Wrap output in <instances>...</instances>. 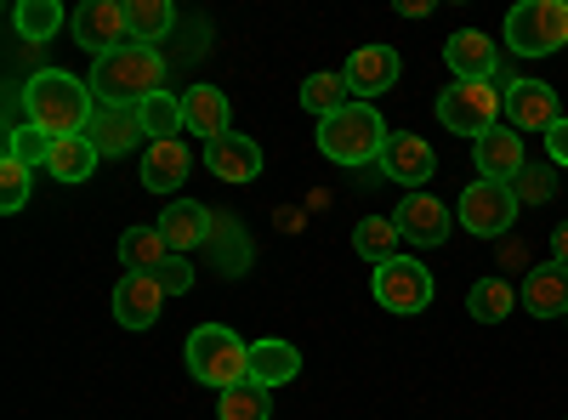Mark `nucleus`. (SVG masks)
Wrapping results in <instances>:
<instances>
[{
    "label": "nucleus",
    "instance_id": "nucleus-4",
    "mask_svg": "<svg viewBox=\"0 0 568 420\" xmlns=\"http://www.w3.org/2000/svg\"><path fill=\"white\" fill-rule=\"evenodd\" d=\"M387 136H393V131H387V120L375 114L369 103H347L342 114L318 120V154L358 171V165H369V160H382Z\"/></svg>",
    "mask_w": 568,
    "mask_h": 420
},
{
    "label": "nucleus",
    "instance_id": "nucleus-31",
    "mask_svg": "<svg viewBox=\"0 0 568 420\" xmlns=\"http://www.w3.org/2000/svg\"><path fill=\"white\" fill-rule=\"evenodd\" d=\"M511 307H517V290L506 285V278H478L471 296H466V313L478 318V324H500Z\"/></svg>",
    "mask_w": 568,
    "mask_h": 420
},
{
    "label": "nucleus",
    "instance_id": "nucleus-38",
    "mask_svg": "<svg viewBox=\"0 0 568 420\" xmlns=\"http://www.w3.org/2000/svg\"><path fill=\"white\" fill-rule=\"evenodd\" d=\"M551 262H562V267H568V222H562V227H551Z\"/></svg>",
    "mask_w": 568,
    "mask_h": 420
},
{
    "label": "nucleus",
    "instance_id": "nucleus-1",
    "mask_svg": "<svg viewBox=\"0 0 568 420\" xmlns=\"http://www.w3.org/2000/svg\"><path fill=\"white\" fill-rule=\"evenodd\" d=\"M23 109H29V125H40L52 143H63V136H85L91 114H98V98H91V85H80L74 74L40 69L23 85Z\"/></svg>",
    "mask_w": 568,
    "mask_h": 420
},
{
    "label": "nucleus",
    "instance_id": "nucleus-21",
    "mask_svg": "<svg viewBox=\"0 0 568 420\" xmlns=\"http://www.w3.org/2000/svg\"><path fill=\"white\" fill-rule=\"evenodd\" d=\"M296 376H302V352L291 341H278V336L251 341V381H262L273 392V387H291Z\"/></svg>",
    "mask_w": 568,
    "mask_h": 420
},
{
    "label": "nucleus",
    "instance_id": "nucleus-28",
    "mask_svg": "<svg viewBox=\"0 0 568 420\" xmlns=\"http://www.w3.org/2000/svg\"><path fill=\"white\" fill-rule=\"evenodd\" d=\"M222 403H216V414L222 420H273V392L262 387V381H240V387H227V392H216Z\"/></svg>",
    "mask_w": 568,
    "mask_h": 420
},
{
    "label": "nucleus",
    "instance_id": "nucleus-13",
    "mask_svg": "<svg viewBox=\"0 0 568 420\" xmlns=\"http://www.w3.org/2000/svg\"><path fill=\"white\" fill-rule=\"evenodd\" d=\"M506 120H511V131H551L562 114H557V91L546 85V80H511L506 85Z\"/></svg>",
    "mask_w": 568,
    "mask_h": 420
},
{
    "label": "nucleus",
    "instance_id": "nucleus-9",
    "mask_svg": "<svg viewBox=\"0 0 568 420\" xmlns=\"http://www.w3.org/2000/svg\"><path fill=\"white\" fill-rule=\"evenodd\" d=\"M375 301H382L387 313H420L426 301H433V273H426L420 262H409V256L375 267Z\"/></svg>",
    "mask_w": 568,
    "mask_h": 420
},
{
    "label": "nucleus",
    "instance_id": "nucleus-25",
    "mask_svg": "<svg viewBox=\"0 0 568 420\" xmlns=\"http://www.w3.org/2000/svg\"><path fill=\"white\" fill-rule=\"evenodd\" d=\"M398 245H404V233H398L393 216H364V222L353 227V250H358L364 262H375V267L398 262Z\"/></svg>",
    "mask_w": 568,
    "mask_h": 420
},
{
    "label": "nucleus",
    "instance_id": "nucleus-29",
    "mask_svg": "<svg viewBox=\"0 0 568 420\" xmlns=\"http://www.w3.org/2000/svg\"><path fill=\"white\" fill-rule=\"evenodd\" d=\"M98 148H91V136H63V143L52 148V165H45V171H52L58 182H91V171H98Z\"/></svg>",
    "mask_w": 568,
    "mask_h": 420
},
{
    "label": "nucleus",
    "instance_id": "nucleus-12",
    "mask_svg": "<svg viewBox=\"0 0 568 420\" xmlns=\"http://www.w3.org/2000/svg\"><path fill=\"white\" fill-rule=\"evenodd\" d=\"M398 233H404V245H420V250H438L444 239H449V211H444V199H433V194H404L398 199Z\"/></svg>",
    "mask_w": 568,
    "mask_h": 420
},
{
    "label": "nucleus",
    "instance_id": "nucleus-32",
    "mask_svg": "<svg viewBox=\"0 0 568 420\" xmlns=\"http://www.w3.org/2000/svg\"><path fill=\"white\" fill-rule=\"evenodd\" d=\"M12 23H18V34L23 40H34V45H45V40H52L69 18H63V7H58V0H23V7L12 12Z\"/></svg>",
    "mask_w": 568,
    "mask_h": 420
},
{
    "label": "nucleus",
    "instance_id": "nucleus-39",
    "mask_svg": "<svg viewBox=\"0 0 568 420\" xmlns=\"http://www.w3.org/2000/svg\"><path fill=\"white\" fill-rule=\"evenodd\" d=\"M398 12L404 18H426V12H433V0H398Z\"/></svg>",
    "mask_w": 568,
    "mask_h": 420
},
{
    "label": "nucleus",
    "instance_id": "nucleus-19",
    "mask_svg": "<svg viewBox=\"0 0 568 420\" xmlns=\"http://www.w3.org/2000/svg\"><path fill=\"white\" fill-rule=\"evenodd\" d=\"M205 165L216 171V182H256L262 176V148L251 143V136H216V143H205Z\"/></svg>",
    "mask_w": 568,
    "mask_h": 420
},
{
    "label": "nucleus",
    "instance_id": "nucleus-6",
    "mask_svg": "<svg viewBox=\"0 0 568 420\" xmlns=\"http://www.w3.org/2000/svg\"><path fill=\"white\" fill-rule=\"evenodd\" d=\"M506 114V98L495 85H466V80H455L444 98H438V120H444V131H455V136H489L495 131V120Z\"/></svg>",
    "mask_w": 568,
    "mask_h": 420
},
{
    "label": "nucleus",
    "instance_id": "nucleus-17",
    "mask_svg": "<svg viewBox=\"0 0 568 420\" xmlns=\"http://www.w3.org/2000/svg\"><path fill=\"white\" fill-rule=\"evenodd\" d=\"M471 160H478V176L484 182H517V171H524L529 160H524V136H517L511 125H495L489 136H478V143H471Z\"/></svg>",
    "mask_w": 568,
    "mask_h": 420
},
{
    "label": "nucleus",
    "instance_id": "nucleus-27",
    "mask_svg": "<svg viewBox=\"0 0 568 420\" xmlns=\"http://www.w3.org/2000/svg\"><path fill=\"white\" fill-rule=\"evenodd\" d=\"M125 23L136 45H160L176 29V12H171V0H125Z\"/></svg>",
    "mask_w": 568,
    "mask_h": 420
},
{
    "label": "nucleus",
    "instance_id": "nucleus-24",
    "mask_svg": "<svg viewBox=\"0 0 568 420\" xmlns=\"http://www.w3.org/2000/svg\"><path fill=\"white\" fill-rule=\"evenodd\" d=\"M176 250L165 245V233L149 222V227H125V239H120V262L125 273H160Z\"/></svg>",
    "mask_w": 568,
    "mask_h": 420
},
{
    "label": "nucleus",
    "instance_id": "nucleus-23",
    "mask_svg": "<svg viewBox=\"0 0 568 420\" xmlns=\"http://www.w3.org/2000/svg\"><path fill=\"white\" fill-rule=\"evenodd\" d=\"M187 165H194V154L182 148V136H176V143H149V154H142V188L176 194L187 182Z\"/></svg>",
    "mask_w": 568,
    "mask_h": 420
},
{
    "label": "nucleus",
    "instance_id": "nucleus-20",
    "mask_svg": "<svg viewBox=\"0 0 568 420\" xmlns=\"http://www.w3.org/2000/svg\"><path fill=\"white\" fill-rule=\"evenodd\" d=\"M182 114H187V131H200L205 143H216V136L233 131L227 91H216V85H187V91H182Z\"/></svg>",
    "mask_w": 568,
    "mask_h": 420
},
{
    "label": "nucleus",
    "instance_id": "nucleus-22",
    "mask_svg": "<svg viewBox=\"0 0 568 420\" xmlns=\"http://www.w3.org/2000/svg\"><path fill=\"white\" fill-rule=\"evenodd\" d=\"M517 301H524L535 318H557L568 313V267L562 262H546L524 278V290H517Z\"/></svg>",
    "mask_w": 568,
    "mask_h": 420
},
{
    "label": "nucleus",
    "instance_id": "nucleus-3",
    "mask_svg": "<svg viewBox=\"0 0 568 420\" xmlns=\"http://www.w3.org/2000/svg\"><path fill=\"white\" fill-rule=\"evenodd\" d=\"M182 358H187V376H194L200 387H211V392H227V387L251 381V341H240L227 324H200V330L187 336Z\"/></svg>",
    "mask_w": 568,
    "mask_h": 420
},
{
    "label": "nucleus",
    "instance_id": "nucleus-37",
    "mask_svg": "<svg viewBox=\"0 0 568 420\" xmlns=\"http://www.w3.org/2000/svg\"><path fill=\"white\" fill-rule=\"evenodd\" d=\"M546 154H551V165H568V120H557L546 131Z\"/></svg>",
    "mask_w": 568,
    "mask_h": 420
},
{
    "label": "nucleus",
    "instance_id": "nucleus-36",
    "mask_svg": "<svg viewBox=\"0 0 568 420\" xmlns=\"http://www.w3.org/2000/svg\"><path fill=\"white\" fill-rule=\"evenodd\" d=\"M154 278L165 285V296H187V290H194V267H187L182 256H171V262H165V267H160Z\"/></svg>",
    "mask_w": 568,
    "mask_h": 420
},
{
    "label": "nucleus",
    "instance_id": "nucleus-7",
    "mask_svg": "<svg viewBox=\"0 0 568 420\" xmlns=\"http://www.w3.org/2000/svg\"><path fill=\"white\" fill-rule=\"evenodd\" d=\"M455 216H460L466 233H478V239H500V233L517 222V199H511L506 182H471V188L460 194V205H455Z\"/></svg>",
    "mask_w": 568,
    "mask_h": 420
},
{
    "label": "nucleus",
    "instance_id": "nucleus-35",
    "mask_svg": "<svg viewBox=\"0 0 568 420\" xmlns=\"http://www.w3.org/2000/svg\"><path fill=\"white\" fill-rule=\"evenodd\" d=\"M551 194H557V182H551L546 165H524V171H517V182H511V199L517 205H546Z\"/></svg>",
    "mask_w": 568,
    "mask_h": 420
},
{
    "label": "nucleus",
    "instance_id": "nucleus-10",
    "mask_svg": "<svg viewBox=\"0 0 568 420\" xmlns=\"http://www.w3.org/2000/svg\"><path fill=\"white\" fill-rule=\"evenodd\" d=\"M444 63H449V74H455V80H466V85H495V74H500V52H495V40H489V34H478V29L449 34V40H444Z\"/></svg>",
    "mask_w": 568,
    "mask_h": 420
},
{
    "label": "nucleus",
    "instance_id": "nucleus-16",
    "mask_svg": "<svg viewBox=\"0 0 568 420\" xmlns=\"http://www.w3.org/2000/svg\"><path fill=\"white\" fill-rule=\"evenodd\" d=\"M165 307V285L154 273H125L114 285V318L125 324V330H149V324L160 318Z\"/></svg>",
    "mask_w": 568,
    "mask_h": 420
},
{
    "label": "nucleus",
    "instance_id": "nucleus-15",
    "mask_svg": "<svg viewBox=\"0 0 568 420\" xmlns=\"http://www.w3.org/2000/svg\"><path fill=\"white\" fill-rule=\"evenodd\" d=\"M398 52H393V45H358V52L347 58V91H353V98H382V91H393L398 85Z\"/></svg>",
    "mask_w": 568,
    "mask_h": 420
},
{
    "label": "nucleus",
    "instance_id": "nucleus-34",
    "mask_svg": "<svg viewBox=\"0 0 568 420\" xmlns=\"http://www.w3.org/2000/svg\"><path fill=\"white\" fill-rule=\"evenodd\" d=\"M29 182H34V171H29L23 160L0 165V211H7V216H18V211L29 205Z\"/></svg>",
    "mask_w": 568,
    "mask_h": 420
},
{
    "label": "nucleus",
    "instance_id": "nucleus-40",
    "mask_svg": "<svg viewBox=\"0 0 568 420\" xmlns=\"http://www.w3.org/2000/svg\"><path fill=\"white\" fill-rule=\"evenodd\" d=\"M562 318H568V313H562Z\"/></svg>",
    "mask_w": 568,
    "mask_h": 420
},
{
    "label": "nucleus",
    "instance_id": "nucleus-14",
    "mask_svg": "<svg viewBox=\"0 0 568 420\" xmlns=\"http://www.w3.org/2000/svg\"><path fill=\"white\" fill-rule=\"evenodd\" d=\"M85 136H91V148H98L103 160H125L142 136V114L136 109H114V103H98V114H91V125H85Z\"/></svg>",
    "mask_w": 568,
    "mask_h": 420
},
{
    "label": "nucleus",
    "instance_id": "nucleus-11",
    "mask_svg": "<svg viewBox=\"0 0 568 420\" xmlns=\"http://www.w3.org/2000/svg\"><path fill=\"white\" fill-rule=\"evenodd\" d=\"M387 171V182H404L409 194H420V182L433 176V165H438V154H433V143L426 136H415V131H393L387 136V148H382V160H375Z\"/></svg>",
    "mask_w": 568,
    "mask_h": 420
},
{
    "label": "nucleus",
    "instance_id": "nucleus-18",
    "mask_svg": "<svg viewBox=\"0 0 568 420\" xmlns=\"http://www.w3.org/2000/svg\"><path fill=\"white\" fill-rule=\"evenodd\" d=\"M165 233V245L182 256V250H194V245H211V233H216V216L200 205V199H171L165 216L154 222Z\"/></svg>",
    "mask_w": 568,
    "mask_h": 420
},
{
    "label": "nucleus",
    "instance_id": "nucleus-5",
    "mask_svg": "<svg viewBox=\"0 0 568 420\" xmlns=\"http://www.w3.org/2000/svg\"><path fill=\"white\" fill-rule=\"evenodd\" d=\"M506 45L517 58H551L568 45V0H524L506 12Z\"/></svg>",
    "mask_w": 568,
    "mask_h": 420
},
{
    "label": "nucleus",
    "instance_id": "nucleus-30",
    "mask_svg": "<svg viewBox=\"0 0 568 420\" xmlns=\"http://www.w3.org/2000/svg\"><path fill=\"white\" fill-rule=\"evenodd\" d=\"M136 114H142V131H149V143H176V131L187 125V114H182V98H171V91L149 98V103H142Z\"/></svg>",
    "mask_w": 568,
    "mask_h": 420
},
{
    "label": "nucleus",
    "instance_id": "nucleus-26",
    "mask_svg": "<svg viewBox=\"0 0 568 420\" xmlns=\"http://www.w3.org/2000/svg\"><path fill=\"white\" fill-rule=\"evenodd\" d=\"M347 103H353V91H347V74H342V69L307 74V85H302V109H307V114L329 120V114H342Z\"/></svg>",
    "mask_w": 568,
    "mask_h": 420
},
{
    "label": "nucleus",
    "instance_id": "nucleus-8",
    "mask_svg": "<svg viewBox=\"0 0 568 420\" xmlns=\"http://www.w3.org/2000/svg\"><path fill=\"white\" fill-rule=\"evenodd\" d=\"M69 29H74V45H85V52H98V58L131 45V23H125L120 0H85V7L69 18Z\"/></svg>",
    "mask_w": 568,
    "mask_h": 420
},
{
    "label": "nucleus",
    "instance_id": "nucleus-2",
    "mask_svg": "<svg viewBox=\"0 0 568 420\" xmlns=\"http://www.w3.org/2000/svg\"><path fill=\"white\" fill-rule=\"evenodd\" d=\"M91 98L98 103H114V109H142L149 98H160L165 91V58L154 52V45H120V52L98 58V69H91Z\"/></svg>",
    "mask_w": 568,
    "mask_h": 420
},
{
    "label": "nucleus",
    "instance_id": "nucleus-33",
    "mask_svg": "<svg viewBox=\"0 0 568 420\" xmlns=\"http://www.w3.org/2000/svg\"><path fill=\"white\" fill-rule=\"evenodd\" d=\"M52 136H45L40 125H18V131H7V160H23L29 171L34 165H52Z\"/></svg>",
    "mask_w": 568,
    "mask_h": 420
}]
</instances>
